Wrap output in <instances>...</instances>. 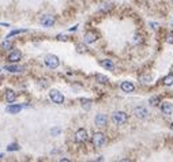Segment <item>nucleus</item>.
Returning a JSON list of instances; mask_svg holds the SVG:
<instances>
[{"label":"nucleus","mask_w":173,"mask_h":162,"mask_svg":"<svg viewBox=\"0 0 173 162\" xmlns=\"http://www.w3.org/2000/svg\"><path fill=\"white\" fill-rule=\"evenodd\" d=\"M127 120H128V115H127L126 112L117 110L112 115V121H113V124H116V125H123V124L127 123Z\"/></svg>","instance_id":"f257e3e1"},{"label":"nucleus","mask_w":173,"mask_h":162,"mask_svg":"<svg viewBox=\"0 0 173 162\" xmlns=\"http://www.w3.org/2000/svg\"><path fill=\"white\" fill-rule=\"evenodd\" d=\"M91 143H93V146L96 149H100V147H102L105 143H106V136H105L102 132H96L93 135V138H91Z\"/></svg>","instance_id":"f03ea898"},{"label":"nucleus","mask_w":173,"mask_h":162,"mask_svg":"<svg viewBox=\"0 0 173 162\" xmlns=\"http://www.w3.org/2000/svg\"><path fill=\"white\" fill-rule=\"evenodd\" d=\"M44 63H45V66L49 67V68H57L60 66V60L57 56H55V55H47L44 59Z\"/></svg>","instance_id":"7ed1b4c3"},{"label":"nucleus","mask_w":173,"mask_h":162,"mask_svg":"<svg viewBox=\"0 0 173 162\" xmlns=\"http://www.w3.org/2000/svg\"><path fill=\"white\" fill-rule=\"evenodd\" d=\"M49 97H51L52 102H55V104H59L60 105V104L64 102V96H63L60 91H57V90H51Z\"/></svg>","instance_id":"20e7f679"},{"label":"nucleus","mask_w":173,"mask_h":162,"mask_svg":"<svg viewBox=\"0 0 173 162\" xmlns=\"http://www.w3.org/2000/svg\"><path fill=\"white\" fill-rule=\"evenodd\" d=\"M87 139H89V135L85 128H81V130L77 131V134H75V140H77V143H85Z\"/></svg>","instance_id":"39448f33"},{"label":"nucleus","mask_w":173,"mask_h":162,"mask_svg":"<svg viewBox=\"0 0 173 162\" xmlns=\"http://www.w3.org/2000/svg\"><path fill=\"white\" fill-rule=\"evenodd\" d=\"M40 23L44 26V27H52L55 25V18L52 15H42L40 18Z\"/></svg>","instance_id":"423d86ee"},{"label":"nucleus","mask_w":173,"mask_h":162,"mask_svg":"<svg viewBox=\"0 0 173 162\" xmlns=\"http://www.w3.org/2000/svg\"><path fill=\"white\" fill-rule=\"evenodd\" d=\"M134 115L136 116L138 119L143 120L149 116V110L145 106H136V108H134Z\"/></svg>","instance_id":"0eeeda50"},{"label":"nucleus","mask_w":173,"mask_h":162,"mask_svg":"<svg viewBox=\"0 0 173 162\" xmlns=\"http://www.w3.org/2000/svg\"><path fill=\"white\" fill-rule=\"evenodd\" d=\"M94 124H96L97 127H106V124H108V117H106V115H102V113L97 115L96 119H94Z\"/></svg>","instance_id":"6e6552de"},{"label":"nucleus","mask_w":173,"mask_h":162,"mask_svg":"<svg viewBox=\"0 0 173 162\" xmlns=\"http://www.w3.org/2000/svg\"><path fill=\"white\" fill-rule=\"evenodd\" d=\"M21 59H22V52L18 49H14L12 52H10L8 57H7V60H8L10 63H18Z\"/></svg>","instance_id":"1a4fd4ad"},{"label":"nucleus","mask_w":173,"mask_h":162,"mask_svg":"<svg viewBox=\"0 0 173 162\" xmlns=\"http://www.w3.org/2000/svg\"><path fill=\"white\" fill-rule=\"evenodd\" d=\"M120 89H121L124 93H132L135 90V86H134L132 82L124 81V82H121V85H120Z\"/></svg>","instance_id":"9d476101"},{"label":"nucleus","mask_w":173,"mask_h":162,"mask_svg":"<svg viewBox=\"0 0 173 162\" xmlns=\"http://www.w3.org/2000/svg\"><path fill=\"white\" fill-rule=\"evenodd\" d=\"M161 110H162V113L166 116L173 115V104L172 102H162V105H161Z\"/></svg>","instance_id":"9b49d317"},{"label":"nucleus","mask_w":173,"mask_h":162,"mask_svg":"<svg viewBox=\"0 0 173 162\" xmlns=\"http://www.w3.org/2000/svg\"><path fill=\"white\" fill-rule=\"evenodd\" d=\"M97 40H98V36H97V33H94V32H87L85 34V42L86 44H94Z\"/></svg>","instance_id":"f8f14e48"},{"label":"nucleus","mask_w":173,"mask_h":162,"mask_svg":"<svg viewBox=\"0 0 173 162\" xmlns=\"http://www.w3.org/2000/svg\"><path fill=\"white\" fill-rule=\"evenodd\" d=\"M100 64H101V67H104V68L108 70V71H113V70H115V64L112 63V60H109V59L101 60Z\"/></svg>","instance_id":"ddd939ff"},{"label":"nucleus","mask_w":173,"mask_h":162,"mask_svg":"<svg viewBox=\"0 0 173 162\" xmlns=\"http://www.w3.org/2000/svg\"><path fill=\"white\" fill-rule=\"evenodd\" d=\"M22 109H23L22 105H8V106L6 108V110L8 113H11V115H17V113H19Z\"/></svg>","instance_id":"4468645a"},{"label":"nucleus","mask_w":173,"mask_h":162,"mask_svg":"<svg viewBox=\"0 0 173 162\" xmlns=\"http://www.w3.org/2000/svg\"><path fill=\"white\" fill-rule=\"evenodd\" d=\"M4 70L10 71V72H21V71H23V67H21V66H18V64L14 63V64H11V66H6Z\"/></svg>","instance_id":"2eb2a0df"},{"label":"nucleus","mask_w":173,"mask_h":162,"mask_svg":"<svg viewBox=\"0 0 173 162\" xmlns=\"http://www.w3.org/2000/svg\"><path fill=\"white\" fill-rule=\"evenodd\" d=\"M79 102L82 105V108L85 109V110H90L91 109V100H87V98H81Z\"/></svg>","instance_id":"dca6fc26"},{"label":"nucleus","mask_w":173,"mask_h":162,"mask_svg":"<svg viewBox=\"0 0 173 162\" xmlns=\"http://www.w3.org/2000/svg\"><path fill=\"white\" fill-rule=\"evenodd\" d=\"M15 98H17V94H15L12 90H7L6 91V101L7 102H14Z\"/></svg>","instance_id":"f3484780"},{"label":"nucleus","mask_w":173,"mask_h":162,"mask_svg":"<svg viewBox=\"0 0 173 162\" xmlns=\"http://www.w3.org/2000/svg\"><path fill=\"white\" fill-rule=\"evenodd\" d=\"M96 81L98 82V83H101V85H106L109 82V79H108V76H105V75L96 74Z\"/></svg>","instance_id":"a211bd4d"},{"label":"nucleus","mask_w":173,"mask_h":162,"mask_svg":"<svg viewBox=\"0 0 173 162\" xmlns=\"http://www.w3.org/2000/svg\"><path fill=\"white\" fill-rule=\"evenodd\" d=\"M149 104L151 105V106H158V105L161 104V100H160V97H157V96L151 97V98L149 100Z\"/></svg>","instance_id":"6ab92c4d"},{"label":"nucleus","mask_w":173,"mask_h":162,"mask_svg":"<svg viewBox=\"0 0 173 162\" xmlns=\"http://www.w3.org/2000/svg\"><path fill=\"white\" fill-rule=\"evenodd\" d=\"M0 47H2V49H4V51H7V49H12V42H11V41H8V40H6V41H3L2 42V45H0Z\"/></svg>","instance_id":"aec40b11"},{"label":"nucleus","mask_w":173,"mask_h":162,"mask_svg":"<svg viewBox=\"0 0 173 162\" xmlns=\"http://www.w3.org/2000/svg\"><path fill=\"white\" fill-rule=\"evenodd\" d=\"M164 85L165 86H172L173 85V74H169L164 78Z\"/></svg>","instance_id":"412c9836"},{"label":"nucleus","mask_w":173,"mask_h":162,"mask_svg":"<svg viewBox=\"0 0 173 162\" xmlns=\"http://www.w3.org/2000/svg\"><path fill=\"white\" fill-rule=\"evenodd\" d=\"M77 51H78V53H86V52H87L86 47H85V45H82V44L77 47Z\"/></svg>","instance_id":"4be33fe9"},{"label":"nucleus","mask_w":173,"mask_h":162,"mask_svg":"<svg viewBox=\"0 0 173 162\" xmlns=\"http://www.w3.org/2000/svg\"><path fill=\"white\" fill-rule=\"evenodd\" d=\"M141 81H142V83H149L151 81V76L150 75H145V76H141Z\"/></svg>","instance_id":"5701e85b"},{"label":"nucleus","mask_w":173,"mask_h":162,"mask_svg":"<svg viewBox=\"0 0 173 162\" xmlns=\"http://www.w3.org/2000/svg\"><path fill=\"white\" fill-rule=\"evenodd\" d=\"M7 150H8V151H12V150H19V146H18L17 143H11L8 147H7Z\"/></svg>","instance_id":"b1692460"},{"label":"nucleus","mask_w":173,"mask_h":162,"mask_svg":"<svg viewBox=\"0 0 173 162\" xmlns=\"http://www.w3.org/2000/svg\"><path fill=\"white\" fill-rule=\"evenodd\" d=\"M23 32L25 30H12V32L7 36V38H10V37H12V36H17V34H21V33H23Z\"/></svg>","instance_id":"393cba45"},{"label":"nucleus","mask_w":173,"mask_h":162,"mask_svg":"<svg viewBox=\"0 0 173 162\" xmlns=\"http://www.w3.org/2000/svg\"><path fill=\"white\" fill-rule=\"evenodd\" d=\"M134 42H135V44H139V42H142V37L139 36V34H136V36H135V40H134Z\"/></svg>","instance_id":"a878e982"},{"label":"nucleus","mask_w":173,"mask_h":162,"mask_svg":"<svg viewBox=\"0 0 173 162\" xmlns=\"http://www.w3.org/2000/svg\"><path fill=\"white\" fill-rule=\"evenodd\" d=\"M168 42H173V33L168 36Z\"/></svg>","instance_id":"bb28decb"},{"label":"nucleus","mask_w":173,"mask_h":162,"mask_svg":"<svg viewBox=\"0 0 173 162\" xmlns=\"http://www.w3.org/2000/svg\"><path fill=\"white\" fill-rule=\"evenodd\" d=\"M57 40H60V41H66L67 38H66V36H57Z\"/></svg>","instance_id":"cd10ccee"},{"label":"nucleus","mask_w":173,"mask_h":162,"mask_svg":"<svg viewBox=\"0 0 173 162\" xmlns=\"http://www.w3.org/2000/svg\"><path fill=\"white\" fill-rule=\"evenodd\" d=\"M56 134H60V130H52V135H56Z\"/></svg>","instance_id":"c85d7f7f"},{"label":"nucleus","mask_w":173,"mask_h":162,"mask_svg":"<svg viewBox=\"0 0 173 162\" xmlns=\"http://www.w3.org/2000/svg\"><path fill=\"white\" fill-rule=\"evenodd\" d=\"M150 25L153 26V29H158V25H157V23H150Z\"/></svg>","instance_id":"c756f323"},{"label":"nucleus","mask_w":173,"mask_h":162,"mask_svg":"<svg viewBox=\"0 0 173 162\" xmlns=\"http://www.w3.org/2000/svg\"><path fill=\"white\" fill-rule=\"evenodd\" d=\"M171 130H172V131H173V123H172V124H171Z\"/></svg>","instance_id":"7c9ffc66"},{"label":"nucleus","mask_w":173,"mask_h":162,"mask_svg":"<svg viewBox=\"0 0 173 162\" xmlns=\"http://www.w3.org/2000/svg\"><path fill=\"white\" fill-rule=\"evenodd\" d=\"M0 158H3V154H0Z\"/></svg>","instance_id":"2f4dec72"},{"label":"nucleus","mask_w":173,"mask_h":162,"mask_svg":"<svg viewBox=\"0 0 173 162\" xmlns=\"http://www.w3.org/2000/svg\"><path fill=\"white\" fill-rule=\"evenodd\" d=\"M172 3H173V0H172Z\"/></svg>","instance_id":"473e14b6"}]
</instances>
